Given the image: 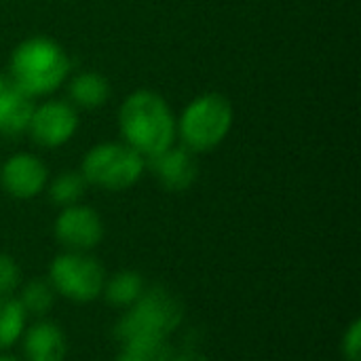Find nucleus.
Wrapping results in <instances>:
<instances>
[{
	"label": "nucleus",
	"mask_w": 361,
	"mask_h": 361,
	"mask_svg": "<svg viewBox=\"0 0 361 361\" xmlns=\"http://www.w3.org/2000/svg\"><path fill=\"white\" fill-rule=\"evenodd\" d=\"M118 133L123 142L146 161L171 148L178 140L176 114L167 99L150 89H137L118 108Z\"/></svg>",
	"instance_id": "nucleus-1"
},
{
	"label": "nucleus",
	"mask_w": 361,
	"mask_h": 361,
	"mask_svg": "<svg viewBox=\"0 0 361 361\" xmlns=\"http://www.w3.org/2000/svg\"><path fill=\"white\" fill-rule=\"evenodd\" d=\"M184 322V302L165 286L146 288L144 294L121 315L114 336L123 347H142L169 341Z\"/></svg>",
	"instance_id": "nucleus-2"
},
{
	"label": "nucleus",
	"mask_w": 361,
	"mask_h": 361,
	"mask_svg": "<svg viewBox=\"0 0 361 361\" xmlns=\"http://www.w3.org/2000/svg\"><path fill=\"white\" fill-rule=\"evenodd\" d=\"M70 72L72 59L68 51L47 36H30L21 40L13 49L8 61V76L32 99L53 95L66 85Z\"/></svg>",
	"instance_id": "nucleus-3"
},
{
	"label": "nucleus",
	"mask_w": 361,
	"mask_h": 361,
	"mask_svg": "<svg viewBox=\"0 0 361 361\" xmlns=\"http://www.w3.org/2000/svg\"><path fill=\"white\" fill-rule=\"evenodd\" d=\"M235 110L226 95L209 91L190 99L176 118V133L180 146L192 154L216 150L231 133Z\"/></svg>",
	"instance_id": "nucleus-4"
},
{
	"label": "nucleus",
	"mask_w": 361,
	"mask_h": 361,
	"mask_svg": "<svg viewBox=\"0 0 361 361\" xmlns=\"http://www.w3.org/2000/svg\"><path fill=\"white\" fill-rule=\"evenodd\" d=\"M146 171V159L125 142H102L87 150L80 173L87 184L104 190H127L140 182Z\"/></svg>",
	"instance_id": "nucleus-5"
},
{
	"label": "nucleus",
	"mask_w": 361,
	"mask_h": 361,
	"mask_svg": "<svg viewBox=\"0 0 361 361\" xmlns=\"http://www.w3.org/2000/svg\"><path fill=\"white\" fill-rule=\"evenodd\" d=\"M49 281L59 296L72 302H91L104 292L106 271L87 252H66L53 258Z\"/></svg>",
	"instance_id": "nucleus-6"
},
{
	"label": "nucleus",
	"mask_w": 361,
	"mask_h": 361,
	"mask_svg": "<svg viewBox=\"0 0 361 361\" xmlns=\"http://www.w3.org/2000/svg\"><path fill=\"white\" fill-rule=\"evenodd\" d=\"M78 110L68 99H47L34 104L27 135L40 148H61L78 131Z\"/></svg>",
	"instance_id": "nucleus-7"
},
{
	"label": "nucleus",
	"mask_w": 361,
	"mask_h": 361,
	"mask_svg": "<svg viewBox=\"0 0 361 361\" xmlns=\"http://www.w3.org/2000/svg\"><path fill=\"white\" fill-rule=\"evenodd\" d=\"M53 231L55 239L68 252H89L104 239V222L99 214L80 203L63 207L55 218Z\"/></svg>",
	"instance_id": "nucleus-8"
},
{
	"label": "nucleus",
	"mask_w": 361,
	"mask_h": 361,
	"mask_svg": "<svg viewBox=\"0 0 361 361\" xmlns=\"http://www.w3.org/2000/svg\"><path fill=\"white\" fill-rule=\"evenodd\" d=\"M49 184V169L44 161L32 152H17L0 167V186L13 199H34Z\"/></svg>",
	"instance_id": "nucleus-9"
},
{
	"label": "nucleus",
	"mask_w": 361,
	"mask_h": 361,
	"mask_svg": "<svg viewBox=\"0 0 361 361\" xmlns=\"http://www.w3.org/2000/svg\"><path fill=\"white\" fill-rule=\"evenodd\" d=\"M146 169H150L157 182L169 192L188 190L197 182V176H199V165H197L195 154L178 144L148 159Z\"/></svg>",
	"instance_id": "nucleus-10"
},
{
	"label": "nucleus",
	"mask_w": 361,
	"mask_h": 361,
	"mask_svg": "<svg viewBox=\"0 0 361 361\" xmlns=\"http://www.w3.org/2000/svg\"><path fill=\"white\" fill-rule=\"evenodd\" d=\"M34 99L8 74H0V135L17 137L27 131Z\"/></svg>",
	"instance_id": "nucleus-11"
},
{
	"label": "nucleus",
	"mask_w": 361,
	"mask_h": 361,
	"mask_svg": "<svg viewBox=\"0 0 361 361\" xmlns=\"http://www.w3.org/2000/svg\"><path fill=\"white\" fill-rule=\"evenodd\" d=\"M66 351V334L53 322H36L23 336V353L27 361H63Z\"/></svg>",
	"instance_id": "nucleus-12"
},
{
	"label": "nucleus",
	"mask_w": 361,
	"mask_h": 361,
	"mask_svg": "<svg viewBox=\"0 0 361 361\" xmlns=\"http://www.w3.org/2000/svg\"><path fill=\"white\" fill-rule=\"evenodd\" d=\"M68 85V102L78 110H97L110 99V82L99 72H78L66 80Z\"/></svg>",
	"instance_id": "nucleus-13"
},
{
	"label": "nucleus",
	"mask_w": 361,
	"mask_h": 361,
	"mask_svg": "<svg viewBox=\"0 0 361 361\" xmlns=\"http://www.w3.org/2000/svg\"><path fill=\"white\" fill-rule=\"evenodd\" d=\"M146 286L140 273L135 271H121L116 275H112L110 279H106L104 283V298L106 302H110L116 309H129L142 294H144Z\"/></svg>",
	"instance_id": "nucleus-14"
},
{
	"label": "nucleus",
	"mask_w": 361,
	"mask_h": 361,
	"mask_svg": "<svg viewBox=\"0 0 361 361\" xmlns=\"http://www.w3.org/2000/svg\"><path fill=\"white\" fill-rule=\"evenodd\" d=\"M87 186H89V184H87V180L82 178L80 171H63V173H59L57 178H53V180L47 184L51 203H53V205H59L61 209L80 203V199H82L85 192H87Z\"/></svg>",
	"instance_id": "nucleus-15"
},
{
	"label": "nucleus",
	"mask_w": 361,
	"mask_h": 361,
	"mask_svg": "<svg viewBox=\"0 0 361 361\" xmlns=\"http://www.w3.org/2000/svg\"><path fill=\"white\" fill-rule=\"evenodd\" d=\"M25 311L17 298H0V351L13 347L25 330Z\"/></svg>",
	"instance_id": "nucleus-16"
},
{
	"label": "nucleus",
	"mask_w": 361,
	"mask_h": 361,
	"mask_svg": "<svg viewBox=\"0 0 361 361\" xmlns=\"http://www.w3.org/2000/svg\"><path fill=\"white\" fill-rule=\"evenodd\" d=\"M55 296H57V292L53 290L49 279H32L23 286L21 296L17 300L23 307L25 315L44 317L53 309Z\"/></svg>",
	"instance_id": "nucleus-17"
},
{
	"label": "nucleus",
	"mask_w": 361,
	"mask_h": 361,
	"mask_svg": "<svg viewBox=\"0 0 361 361\" xmlns=\"http://www.w3.org/2000/svg\"><path fill=\"white\" fill-rule=\"evenodd\" d=\"M176 353L169 341H161L154 345L142 347H123L114 361H171Z\"/></svg>",
	"instance_id": "nucleus-18"
},
{
	"label": "nucleus",
	"mask_w": 361,
	"mask_h": 361,
	"mask_svg": "<svg viewBox=\"0 0 361 361\" xmlns=\"http://www.w3.org/2000/svg\"><path fill=\"white\" fill-rule=\"evenodd\" d=\"M19 267L17 262L8 256L0 252V298L2 296H11L17 288H19Z\"/></svg>",
	"instance_id": "nucleus-19"
},
{
	"label": "nucleus",
	"mask_w": 361,
	"mask_h": 361,
	"mask_svg": "<svg viewBox=\"0 0 361 361\" xmlns=\"http://www.w3.org/2000/svg\"><path fill=\"white\" fill-rule=\"evenodd\" d=\"M343 355L347 361H361V322L355 319L345 338H343Z\"/></svg>",
	"instance_id": "nucleus-20"
},
{
	"label": "nucleus",
	"mask_w": 361,
	"mask_h": 361,
	"mask_svg": "<svg viewBox=\"0 0 361 361\" xmlns=\"http://www.w3.org/2000/svg\"><path fill=\"white\" fill-rule=\"evenodd\" d=\"M171 361H207L201 353H195V351H186V353H180V355H173Z\"/></svg>",
	"instance_id": "nucleus-21"
},
{
	"label": "nucleus",
	"mask_w": 361,
	"mask_h": 361,
	"mask_svg": "<svg viewBox=\"0 0 361 361\" xmlns=\"http://www.w3.org/2000/svg\"><path fill=\"white\" fill-rule=\"evenodd\" d=\"M0 361H19V360H15V357H6V355H2V357H0Z\"/></svg>",
	"instance_id": "nucleus-22"
}]
</instances>
